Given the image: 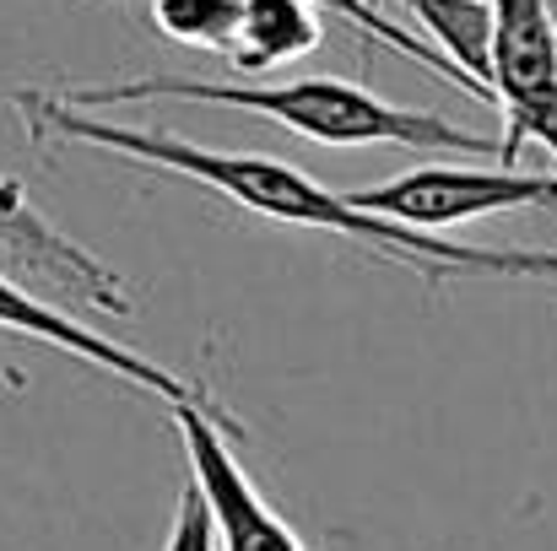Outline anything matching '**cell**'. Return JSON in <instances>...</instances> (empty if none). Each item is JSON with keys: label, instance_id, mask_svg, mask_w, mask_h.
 <instances>
[{"label": "cell", "instance_id": "obj_1", "mask_svg": "<svg viewBox=\"0 0 557 551\" xmlns=\"http://www.w3.org/2000/svg\"><path fill=\"white\" fill-rule=\"evenodd\" d=\"M22 125H27V141L44 147V141H82V147H98V152H120V158H136L141 168H158V174H180L195 179L206 189H216L222 200L265 216V222H287V227H320V233H342V238H358L379 254L400 260L406 271H417L428 287L438 281H455V276H504V249H476V243H455V238H433V233H411L400 222H384L358 211L347 195L325 189L320 179H309L304 168L282 163V158H265V152H216V147H195L180 141L169 130H141V125H109L87 109H71L60 92H44V87H22L11 92Z\"/></svg>", "mask_w": 557, "mask_h": 551}, {"label": "cell", "instance_id": "obj_2", "mask_svg": "<svg viewBox=\"0 0 557 551\" xmlns=\"http://www.w3.org/2000/svg\"><path fill=\"white\" fill-rule=\"evenodd\" d=\"M65 103L98 114L114 103H152V98H180V103H216V109H244L265 114L282 130L320 141V147H411V152H460V158H498L493 136H476L433 109H400L369 92L363 82L347 76H293V82H200V76H136V82H109V87H76L60 92Z\"/></svg>", "mask_w": 557, "mask_h": 551}, {"label": "cell", "instance_id": "obj_3", "mask_svg": "<svg viewBox=\"0 0 557 551\" xmlns=\"http://www.w3.org/2000/svg\"><path fill=\"white\" fill-rule=\"evenodd\" d=\"M347 200L369 216L400 222L411 233L444 238L460 222L476 216H509V211H553L557 205V168H466V163H428L411 174H395L369 189H347Z\"/></svg>", "mask_w": 557, "mask_h": 551}, {"label": "cell", "instance_id": "obj_4", "mask_svg": "<svg viewBox=\"0 0 557 551\" xmlns=\"http://www.w3.org/2000/svg\"><path fill=\"white\" fill-rule=\"evenodd\" d=\"M493 5V98L504 109L498 163L515 168L525 147H547L557 163V33L547 0Z\"/></svg>", "mask_w": 557, "mask_h": 551}, {"label": "cell", "instance_id": "obj_5", "mask_svg": "<svg viewBox=\"0 0 557 551\" xmlns=\"http://www.w3.org/2000/svg\"><path fill=\"white\" fill-rule=\"evenodd\" d=\"M169 416H174L180 443H185L189 481L200 487V498L211 509L216 547L222 551H309L293 536V525L244 476V465L233 454V438H238V422L233 416H216L206 405H180Z\"/></svg>", "mask_w": 557, "mask_h": 551}, {"label": "cell", "instance_id": "obj_6", "mask_svg": "<svg viewBox=\"0 0 557 551\" xmlns=\"http://www.w3.org/2000/svg\"><path fill=\"white\" fill-rule=\"evenodd\" d=\"M0 249L33 287H49L54 303H82V309H98V314H114V320L136 314L131 281L114 265H103L92 249L65 238L27 200L22 179H11V174H0Z\"/></svg>", "mask_w": 557, "mask_h": 551}, {"label": "cell", "instance_id": "obj_7", "mask_svg": "<svg viewBox=\"0 0 557 551\" xmlns=\"http://www.w3.org/2000/svg\"><path fill=\"white\" fill-rule=\"evenodd\" d=\"M0 330H5V336H22V341H38V347H54V352L98 367V373H109V378H120V384H136L141 395L163 400L169 411H180V405H206V411L227 416V411L211 400L206 384L180 378V373H169L163 363H152V358H141V352H131V347H120V341L87 330V325L71 320L54 298H38L33 287H16L5 271H0Z\"/></svg>", "mask_w": 557, "mask_h": 551}, {"label": "cell", "instance_id": "obj_8", "mask_svg": "<svg viewBox=\"0 0 557 551\" xmlns=\"http://www.w3.org/2000/svg\"><path fill=\"white\" fill-rule=\"evenodd\" d=\"M320 5L314 0H244V22L227 65L244 76H265L320 49Z\"/></svg>", "mask_w": 557, "mask_h": 551}, {"label": "cell", "instance_id": "obj_9", "mask_svg": "<svg viewBox=\"0 0 557 551\" xmlns=\"http://www.w3.org/2000/svg\"><path fill=\"white\" fill-rule=\"evenodd\" d=\"M152 22L163 38L227 60L244 22V0H152Z\"/></svg>", "mask_w": 557, "mask_h": 551}, {"label": "cell", "instance_id": "obj_10", "mask_svg": "<svg viewBox=\"0 0 557 551\" xmlns=\"http://www.w3.org/2000/svg\"><path fill=\"white\" fill-rule=\"evenodd\" d=\"M163 551H216V525H211V509H206V498H200L195 481L180 492L174 530H169V547Z\"/></svg>", "mask_w": 557, "mask_h": 551}, {"label": "cell", "instance_id": "obj_11", "mask_svg": "<svg viewBox=\"0 0 557 551\" xmlns=\"http://www.w3.org/2000/svg\"><path fill=\"white\" fill-rule=\"evenodd\" d=\"M504 276L557 287V249H504Z\"/></svg>", "mask_w": 557, "mask_h": 551}, {"label": "cell", "instance_id": "obj_12", "mask_svg": "<svg viewBox=\"0 0 557 551\" xmlns=\"http://www.w3.org/2000/svg\"><path fill=\"white\" fill-rule=\"evenodd\" d=\"M547 16H553V33H557V0H547Z\"/></svg>", "mask_w": 557, "mask_h": 551}]
</instances>
